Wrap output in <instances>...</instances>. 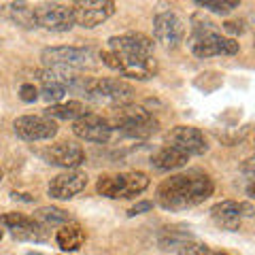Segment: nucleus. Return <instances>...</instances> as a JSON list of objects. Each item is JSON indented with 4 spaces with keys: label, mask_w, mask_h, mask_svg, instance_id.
<instances>
[{
    "label": "nucleus",
    "mask_w": 255,
    "mask_h": 255,
    "mask_svg": "<svg viewBox=\"0 0 255 255\" xmlns=\"http://www.w3.org/2000/svg\"><path fill=\"white\" fill-rule=\"evenodd\" d=\"M213 181L209 174L200 170H191L185 174H174V177L159 183L157 187V204L166 211H183L189 206L204 202L213 194Z\"/></svg>",
    "instance_id": "nucleus-1"
},
{
    "label": "nucleus",
    "mask_w": 255,
    "mask_h": 255,
    "mask_svg": "<svg viewBox=\"0 0 255 255\" xmlns=\"http://www.w3.org/2000/svg\"><path fill=\"white\" fill-rule=\"evenodd\" d=\"M109 126L130 138H151L159 132V122L140 105H124L113 109V115L107 117Z\"/></svg>",
    "instance_id": "nucleus-2"
},
{
    "label": "nucleus",
    "mask_w": 255,
    "mask_h": 255,
    "mask_svg": "<svg viewBox=\"0 0 255 255\" xmlns=\"http://www.w3.org/2000/svg\"><path fill=\"white\" fill-rule=\"evenodd\" d=\"M189 51L196 55V58H215V55H236L241 51V45H238L234 38H226L221 36L211 21H204L200 26H194V32L189 36Z\"/></svg>",
    "instance_id": "nucleus-3"
},
{
    "label": "nucleus",
    "mask_w": 255,
    "mask_h": 255,
    "mask_svg": "<svg viewBox=\"0 0 255 255\" xmlns=\"http://www.w3.org/2000/svg\"><path fill=\"white\" fill-rule=\"evenodd\" d=\"M149 187V177L145 172H119L100 177L96 183V191L105 198H134Z\"/></svg>",
    "instance_id": "nucleus-4"
},
{
    "label": "nucleus",
    "mask_w": 255,
    "mask_h": 255,
    "mask_svg": "<svg viewBox=\"0 0 255 255\" xmlns=\"http://www.w3.org/2000/svg\"><path fill=\"white\" fill-rule=\"evenodd\" d=\"M134 87L130 83L122 81V79H98V81H92L90 90H87L85 98L96 102V105H107L111 109L130 105L134 100Z\"/></svg>",
    "instance_id": "nucleus-5"
},
{
    "label": "nucleus",
    "mask_w": 255,
    "mask_h": 255,
    "mask_svg": "<svg viewBox=\"0 0 255 255\" xmlns=\"http://www.w3.org/2000/svg\"><path fill=\"white\" fill-rule=\"evenodd\" d=\"M45 66H68L85 68L94 66L100 60V51L96 47H47L41 53Z\"/></svg>",
    "instance_id": "nucleus-6"
},
{
    "label": "nucleus",
    "mask_w": 255,
    "mask_h": 255,
    "mask_svg": "<svg viewBox=\"0 0 255 255\" xmlns=\"http://www.w3.org/2000/svg\"><path fill=\"white\" fill-rule=\"evenodd\" d=\"M109 47V51H113L119 58H153L155 43L142 32H126L119 36H111Z\"/></svg>",
    "instance_id": "nucleus-7"
},
{
    "label": "nucleus",
    "mask_w": 255,
    "mask_h": 255,
    "mask_svg": "<svg viewBox=\"0 0 255 255\" xmlns=\"http://www.w3.org/2000/svg\"><path fill=\"white\" fill-rule=\"evenodd\" d=\"M70 11H73V19L77 26L92 30L105 23L115 13V2H111V0H79L70 6Z\"/></svg>",
    "instance_id": "nucleus-8"
},
{
    "label": "nucleus",
    "mask_w": 255,
    "mask_h": 255,
    "mask_svg": "<svg viewBox=\"0 0 255 255\" xmlns=\"http://www.w3.org/2000/svg\"><path fill=\"white\" fill-rule=\"evenodd\" d=\"M13 130L19 138L28 142L51 140L58 134V124L45 115H21L13 122Z\"/></svg>",
    "instance_id": "nucleus-9"
},
{
    "label": "nucleus",
    "mask_w": 255,
    "mask_h": 255,
    "mask_svg": "<svg viewBox=\"0 0 255 255\" xmlns=\"http://www.w3.org/2000/svg\"><path fill=\"white\" fill-rule=\"evenodd\" d=\"M166 145L181 149L187 155H204L209 151V142H206L202 130L194 126H177L166 134Z\"/></svg>",
    "instance_id": "nucleus-10"
},
{
    "label": "nucleus",
    "mask_w": 255,
    "mask_h": 255,
    "mask_svg": "<svg viewBox=\"0 0 255 255\" xmlns=\"http://www.w3.org/2000/svg\"><path fill=\"white\" fill-rule=\"evenodd\" d=\"M73 132L77 138L87 140V142H109L111 134H113V128L109 126L107 117H102L98 113H83L79 119L73 122Z\"/></svg>",
    "instance_id": "nucleus-11"
},
{
    "label": "nucleus",
    "mask_w": 255,
    "mask_h": 255,
    "mask_svg": "<svg viewBox=\"0 0 255 255\" xmlns=\"http://www.w3.org/2000/svg\"><path fill=\"white\" fill-rule=\"evenodd\" d=\"M183 36H185V23H183V19L177 13L166 11V13L155 15L153 38L159 45H164L166 49H174V47H179V43L183 41Z\"/></svg>",
    "instance_id": "nucleus-12"
},
{
    "label": "nucleus",
    "mask_w": 255,
    "mask_h": 255,
    "mask_svg": "<svg viewBox=\"0 0 255 255\" xmlns=\"http://www.w3.org/2000/svg\"><path fill=\"white\" fill-rule=\"evenodd\" d=\"M34 13H36L38 26H43L49 32H68L75 26L73 11L64 4H58V2L41 4L38 9H34Z\"/></svg>",
    "instance_id": "nucleus-13"
},
{
    "label": "nucleus",
    "mask_w": 255,
    "mask_h": 255,
    "mask_svg": "<svg viewBox=\"0 0 255 255\" xmlns=\"http://www.w3.org/2000/svg\"><path fill=\"white\" fill-rule=\"evenodd\" d=\"M87 185V174L81 170H66L49 183V196L55 200H70Z\"/></svg>",
    "instance_id": "nucleus-14"
},
{
    "label": "nucleus",
    "mask_w": 255,
    "mask_h": 255,
    "mask_svg": "<svg viewBox=\"0 0 255 255\" xmlns=\"http://www.w3.org/2000/svg\"><path fill=\"white\" fill-rule=\"evenodd\" d=\"M45 155L49 159V164L60 166V168H66V170H75L79 164L85 162V151L77 142H58V145H51Z\"/></svg>",
    "instance_id": "nucleus-15"
},
{
    "label": "nucleus",
    "mask_w": 255,
    "mask_h": 255,
    "mask_svg": "<svg viewBox=\"0 0 255 255\" xmlns=\"http://www.w3.org/2000/svg\"><path fill=\"white\" fill-rule=\"evenodd\" d=\"M117 58V70L124 77L136 79V81H147L157 75V62L153 58Z\"/></svg>",
    "instance_id": "nucleus-16"
},
{
    "label": "nucleus",
    "mask_w": 255,
    "mask_h": 255,
    "mask_svg": "<svg viewBox=\"0 0 255 255\" xmlns=\"http://www.w3.org/2000/svg\"><path fill=\"white\" fill-rule=\"evenodd\" d=\"M211 217L213 221L217 223L219 228L223 230H230V232H236L241 228V202H234V200H223V202H217L211 209Z\"/></svg>",
    "instance_id": "nucleus-17"
},
{
    "label": "nucleus",
    "mask_w": 255,
    "mask_h": 255,
    "mask_svg": "<svg viewBox=\"0 0 255 255\" xmlns=\"http://www.w3.org/2000/svg\"><path fill=\"white\" fill-rule=\"evenodd\" d=\"M187 162H189V155L183 153V151L177 149V147H170V145L162 147L153 157H151V164H153V168L164 170V172L183 168Z\"/></svg>",
    "instance_id": "nucleus-18"
},
{
    "label": "nucleus",
    "mask_w": 255,
    "mask_h": 255,
    "mask_svg": "<svg viewBox=\"0 0 255 255\" xmlns=\"http://www.w3.org/2000/svg\"><path fill=\"white\" fill-rule=\"evenodd\" d=\"M55 243H58V247L62 251H77V249H81L83 243H85V230L79 226V223L68 221L58 230Z\"/></svg>",
    "instance_id": "nucleus-19"
},
{
    "label": "nucleus",
    "mask_w": 255,
    "mask_h": 255,
    "mask_svg": "<svg viewBox=\"0 0 255 255\" xmlns=\"http://www.w3.org/2000/svg\"><path fill=\"white\" fill-rule=\"evenodd\" d=\"M83 113H87L83 102L79 100H68V102H60V105H49L45 109V117L49 119H79Z\"/></svg>",
    "instance_id": "nucleus-20"
},
{
    "label": "nucleus",
    "mask_w": 255,
    "mask_h": 255,
    "mask_svg": "<svg viewBox=\"0 0 255 255\" xmlns=\"http://www.w3.org/2000/svg\"><path fill=\"white\" fill-rule=\"evenodd\" d=\"M32 219L45 228H51V226H64V223H68L70 215L64 209H58V206H41Z\"/></svg>",
    "instance_id": "nucleus-21"
},
{
    "label": "nucleus",
    "mask_w": 255,
    "mask_h": 255,
    "mask_svg": "<svg viewBox=\"0 0 255 255\" xmlns=\"http://www.w3.org/2000/svg\"><path fill=\"white\" fill-rule=\"evenodd\" d=\"M9 15H11V19L17 23V26L26 28V30L38 28L36 13H34V9H32L30 4H26V2H13V4H9Z\"/></svg>",
    "instance_id": "nucleus-22"
},
{
    "label": "nucleus",
    "mask_w": 255,
    "mask_h": 255,
    "mask_svg": "<svg viewBox=\"0 0 255 255\" xmlns=\"http://www.w3.org/2000/svg\"><path fill=\"white\" fill-rule=\"evenodd\" d=\"M11 234L17 238V241H32V243H41V241H47V238H49L47 228L41 226V223H36V221H32L28 226L17 228V230H11Z\"/></svg>",
    "instance_id": "nucleus-23"
},
{
    "label": "nucleus",
    "mask_w": 255,
    "mask_h": 255,
    "mask_svg": "<svg viewBox=\"0 0 255 255\" xmlns=\"http://www.w3.org/2000/svg\"><path fill=\"white\" fill-rule=\"evenodd\" d=\"M198 6H202V9H209L217 15H228L232 13L234 9H238V0H196Z\"/></svg>",
    "instance_id": "nucleus-24"
},
{
    "label": "nucleus",
    "mask_w": 255,
    "mask_h": 255,
    "mask_svg": "<svg viewBox=\"0 0 255 255\" xmlns=\"http://www.w3.org/2000/svg\"><path fill=\"white\" fill-rule=\"evenodd\" d=\"M64 96H66V87H62L58 83H43L41 90H38V98H43L49 105H60Z\"/></svg>",
    "instance_id": "nucleus-25"
},
{
    "label": "nucleus",
    "mask_w": 255,
    "mask_h": 255,
    "mask_svg": "<svg viewBox=\"0 0 255 255\" xmlns=\"http://www.w3.org/2000/svg\"><path fill=\"white\" fill-rule=\"evenodd\" d=\"M177 251H179V255H230L226 251H217V249H211V247H206L202 243H191V241L183 243Z\"/></svg>",
    "instance_id": "nucleus-26"
},
{
    "label": "nucleus",
    "mask_w": 255,
    "mask_h": 255,
    "mask_svg": "<svg viewBox=\"0 0 255 255\" xmlns=\"http://www.w3.org/2000/svg\"><path fill=\"white\" fill-rule=\"evenodd\" d=\"M34 219L28 217V215H23V213H6L0 217V223L2 226H6L9 230H17V228H23V226H28V223H32Z\"/></svg>",
    "instance_id": "nucleus-27"
},
{
    "label": "nucleus",
    "mask_w": 255,
    "mask_h": 255,
    "mask_svg": "<svg viewBox=\"0 0 255 255\" xmlns=\"http://www.w3.org/2000/svg\"><path fill=\"white\" fill-rule=\"evenodd\" d=\"M19 98L23 100V102H36L38 100V90H36V85L34 83H23L21 87H19Z\"/></svg>",
    "instance_id": "nucleus-28"
},
{
    "label": "nucleus",
    "mask_w": 255,
    "mask_h": 255,
    "mask_svg": "<svg viewBox=\"0 0 255 255\" xmlns=\"http://www.w3.org/2000/svg\"><path fill=\"white\" fill-rule=\"evenodd\" d=\"M151 209H153V202H151V200H140V202L134 204L130 211H128V215H130V217H134V215L147 213V211H151Z\"/></svg>",
    "instance_id": "nucleus-29"
},
{
    "label": "nucleus",
    "mask_w": 255,
    "mask_h": 255,
    "mask_svg": "<svg viewBox=\"0 0 255 255\" xmlns=\"http://www.w3.org/2000/svg\"><path fill=\"white\" fill-rule=\"evenodd\" d=\"M223 30H226L228 34H232V36H238V34H243L245 32V23L243 21H226L223 23Z\"/></svg>",
    "instance_id": "nucleus-30"
},
{
    "label": "nucleus",
    "mask_w": 255,
    "mask_h": 255,
    "mask_svg": "<svg viewBox=\"0 0 255 255\" xmlns=\"http://www.w3.org/2000/svg\"><path fill=\"white\" fill-rule=\"evenodd\" d=\"M253 164H255V162L249 157V159H247V162L243 164V168H241V170H243V174H245V179L249 181V183H253V177H255V174H253Z\"/></svg>",
    "instance_id": "nucleus-31"
},
{
    "label": "nucleus",
    "mask_w": 255,
    "mask_h": 255,
    "mask_svg": "<svg viewBox=\"0 0 255 255\" xmlns=\"http://www.w3.org/2000/svg\"><path fill=\"white\" fill-rule=\"evenodd\" d=\"M11 198H13V200H21V202H34V196H30V194H21V191H13Z\"/></svg>",
    "instance_id": "nucleus-32"
},
{
    "label": "nucleus",
    "mask_w": 255,
    "mask_h": 255,
    "mask_svg": "<svg viewBox=\"0 0 255 255\" xmlns=\"http://www.w3.org/2000/svg\"><path fill=\"white\" fill-rule=\"evenodd\" d=\"M241 215H245V217H253V206L249 202H241Z\"/></svg>",
    "instance_id": "nucleus-33"
},
{
    "label": "nucleus",
    "mask_w": 255,
    "mask_h": 255,
    "mask_svg": "<svg viewBox=\"0 0 255 255\" xmlns=\"http://www.w3.org/2000/svg\"><path fill=\"white\" fill-rule=\"evenodd\" d=\"M253 194H255V191H253V183H249V185H247V196H249V198H255Z\"/></svg>",
    "instance_id": "nucleus-34"
},
{
    "label": "nucleus",
    "mask_w": 255,
    "mask_h": 255,
    "mask_svg": "<svg viewBox=\"0 0 255 255\" xmlns=\"http://www.w3.org/2000/svg\"><path fill=\"white\" fill-rule=\"evenodd\" d=\"M28 255H43V253H38V251H30Z\"/></svg>",
    "instance_id": "nucleus-35"
},
{
    "label": "nucleus",
    "mask_w": 255,
    "mask_h": 255,
    "mask_svg": "<svg viewBox=\"0 0 255 255\" xmlns=\"http://www.w3.org/2000/svg\"><path fill=\"white\" fill-rule=\"evenodd\" d=\"M2 177H4V172H2V168H0V181H2Z\"/></svg>",
    "instance_id": "nucleus-36"
},
{
    "label": "nucleus",
    "mask_w": 255,
    "mask_h": 255,
    "mask_svg": "<svg viewBox=\"0 0 255 255\" xmlns=\"http://www.w3.org/2000/svg\"><path fill=\"white\" fill-rule=\"evenodd\" d=\"M2 236H4V232H2V230H0V241H2Z\"/></svg>",
    "instance_id": "nucleus-37"
}]
</instances>
